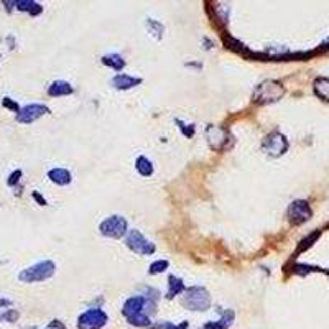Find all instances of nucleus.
<instances>
[{"label": "nucleus", "instance_id": "f257e3e1", "mask_svg": "<svg viewBox=\"0 0 329 329\" xmlns=\"http://www.w3.org/2000/svg\"><path fill=\"white\" fill-rule=\"evenodd\" d=\"M156 311V305L147 296H132L128 298L124 308L122 314L127 318V321L132 326H139V327H145L150 326V316Z\"/></svg>", "mask_w": 329, "mask_h": 329}, {"label": "nucleus", "instance_id": "f03ea898", "mask_svg": "<svg viewBox=\"0 0 329 329\" xmlns=\"http://www.w3.org/2000/svg\"><path fill=\"white\" fill-rule=\"evenodd\" d=\"M285 94V88L282 86V83L273 81V79H268V81H263L255 88L254 91V102L255 104H271V102H277L280 101Z\"/></svg>", "mask_w": 329, "mask_h": 329}, {"label": "nucleus", "instance_id": "7ed1b4c3", "mask_svg": "<svg viewBox=\"0 0 329 329\" xmlns=\"http://www.w3.org/2000/svg\"><path fill=\"white\" fill-rule=\"evenodd\" d=\"M183 306L191 311H206L211 306V296L204 287H191L184 291Z\"/></svg>", "mask_w": 329, "mask_h": 329}, {"label": "nucleus", "instance_id": "20e7f679", "mask_svg": "<svg viewBox=\"0 0 329 329\" xmlns=\"http://www.w3.org/2000/svg\"><path fill=\"white\" fill-rule=\"evenodd\" d=\"M54 270H56V267H54L53 262L43 260V262L35 263V265L30 267V268H25V270L18 275V278H20L21 282H25V283L43 282V280H46V278L53 277Z\"/></svg>", "mask_w": 329, "mask_h": 329}, {"label": "nucleus", "instance_id": "39448f33", "mask_svg": "<svg viewBox=\"0 0 329 329\" xmlns=\"http://www.w3.org/2000/svg\"><path fill=\"white\" fill-rule=\"evenodd\" d=\"M107 321L109 316L101 308H91L84 311L77 319V329H102Z\"/></svg>", "mask_w": 329, "mask_h": 329}, {"label": "nucleus", "instance_id": "423d86ee", "mask_svg": "<svg viewBox=\"0 0 329 329\" xmlns=\"http://www.w3.org/2000/svg\"><path fill=\"white\" fill-rule=\"evenodd\" d=\"M99 231L105 237L120 239L127 232V221L122 216H111L102 221L101 226H99Z\"/></svg>", "mask_w": 329, "mask_h": 329}, {"label": "nucleus", "instance_id": "0eeeda50", "mask_svg": "<svg viewBox=\"0 0 329 329\" xmlns=\"http://www.w3.org/2000/svg\"><path fill=\"white\" fill-rule=\"evenodd\" d=\"M263 150H265L267 155L277 158V156L283 155L288 150V140L285 139V135H282L280 132H271L270 135H267V139L263 140Z\"/></svg>", "mask_w": 329, "mask_h": 329}, {"label": "nucleus", "instance_id": "6e6552de", "mask_svg": "<svg viewBox=\"0 0 329 329\" xmlns=\"http://www.w3.org/2000/svg\"><path fill=\"white\" fill-rule=\"evenodd\" d=\"M313 216V211L310 204L303 201V199H296V201H293L288 207V219L291 224L295 226H299L306 223V221H310Z\"/></svg>", "mask_w": 329, "mask_h": 329}, {"label": "nucleus", "instance_id": "1a4fd4ad", "mask_svg": "<svg viewBox=\"0 0 329 329\" xmlns=\"http://www.w3.org/2000/svg\"><path fill=\"white\" fill-rule=\"evenodd\" d=\"M125 242H127V247L139 255H152L155 252V245L150 240H147L139 231L128 232Z\"/></svg>", "mask_w": 329, "mask_h": 329}, {"label": "nucleus", "instance_id": "9d476101", "mask_svg": "<svg viewBox=\"0 0 329 329\" xmlns=\"http://www.w3.org/2000/svg\"><path fill=\"white\" fill-rule=\"evenodd\" d=\"M227 137H229L227 130L219 125H209L206 130L207 144H209V147L212 150H217V152H221V150H224L227 147Z\"/></svg>", "mask_w": 329, "mask_h": 329}, {"label": "nucleus", "instance_id": "9b49d317", "mask_svg": "<svg viewBox=\"0 0 329 329\" xmlns=\"http://www.w3.org/2000/svg\"><path fill=\"white\" fill-rule=\"evenodd\" d=\"M49 109L46 105H41V104H30L20 109V112L17 114V120L20 124H32L35 122L37 119H40L41 116L48 114Z\"/></svg>", "mask_w": 329, "mask_h": 329}, {"label": "nucleus", "instance_id": "f8f14e48", "mask_svg": "<svg viewBox=\"0 0 329 329\" xmlns=\"http://www.w3.org/2000/svg\"><path fill=\"white\" fill-rule=\"evenodd\" d=\"M142 79L140 77H132V76H128V74H117L116 77L112 79V86L116 89H130V88H135L137 84H140Z\"/></svg>", "mask_w": 329, "mask_h": 329}, {"label": "nucleus", "instance_id": "ddd939ff", "mask_svg": "<svg viewBox=\"0 0 329 329\" xmlns=\"http://www.w3.org/2000/svg\"><path fill=\"white\" fill-rule=\"evenodd\" d=\"M48 176H49V180H51L53 183H56V184H60V186H66V184H69L71 183V173L68 170H64V168H53V170H49V173H48Z\"/></svg>", "mask_w": 329, "mask_h": 329}, {"label": "nucleus", "instance_id": "4468645a", "mask_svg": "<svg viewBox=\"0 0 329 329\" xmlns=\"http://www.w3.org/2000/svg\"><path fill=\"white\" fill-rule=\"evenodd\" d=\"M48 94L53 96V97H60V96H69L73 94V86L66 81H56L49 86L48 89Z\"/></svg>", "mask_w": 329, "mask_h": 329}, {"label": "nucleus", "instance_id": "2eb2a0df", "mask_svg": "<svg viewBox=\"0 0 329 329\" xmlns=\"http://www.w3.org/2000/svg\"><path fill=\"white\" fill-rule=\"evenodd\" d=\"M313 89H314V94L319 99L329 102V77H318V79H314Z\"/></svg>", "mask_w": 329, "mask_h": 329}, {"label": "nucleus", "instance_id": "dca6fc26", "mask_svg": "<svg viewBox=\"0 0 329 329\" xmlns=\"http://www.w3.org/2000/svg\"><path fill=\"white\" fill-rule=\"evenodd\" d=\"M181 291H186L184 283L180 280V278H176V277L171 275L168 278V293H167V298H173L176 295H180Z\"/></svg>", "mask_w": 329, "mask_h": 329}, {"label": "nucleus", "instance_id": "f3484780", "mask_svg": "<svg viewBox=\"0 0 329 329\" xmlns=\"http://www.w3.org/2000/svg\"><path fill=\"white\" fill-rule=\"evenodd\" d=\"M232 321H234V311L232 310H229V311H224L223 313V318H221L217 323H214V324H206L204 329H226L232 324Z\"/></svg>", "mask_w": 329, "mask_h": 329}, {"label": "nucleus", "instance_id": "a211bd4d", "mask_svg": "<svg viewBox=\"0 0 329 329\" xmlns=\"http://www.w3.org/2000/svg\"><path fill=\"white\" fill-rule=\"evenodd\" d=\"M135 168H137V171L142 176H150L153 173V164L145 156H139L137 161H135Z\"/></svg>", "mask_w": 329, "mask_h": 329}, {"label": "nucleus", "instance_id": "6ab92c4d", "mask_svg": "<svg viewBox=\"0 0 329 329\" xmlns=\"http://www.w3.org/2000/svg\"><path fill=\"white\" fill-rule=\"evenodd\" d=\"M102 63L105 64V66H109V68L116 69V71H120L125 66L124 58H122V56H119V54H105L102 58Z\"/></svg>", "mask_w": 329, "mask_h": 329}, {"label": "nucleus", "instance_id": "aec40b11", "mask_svg": "<svg viewBox=\"0 0 329 329\" xmlns=\"http://www.w3.org/2000/svg\"><path fill=\"white\" fill-rule=\"evenodd\" d=\"M319 235H321V231H314V232L310 234L306 239H303L301 244H299V247L296 249V254H301V252H305L306 249H310V247L314 244V242H316V239L319 237Z\"/></svg>", "mask_w": 329, "mask_h": 329}, {"label": "nucleus", "instance_id": "412c9836", "mask_svg": "<svg viewBox=\"0 0 329 329\" xmlns=\"http://www.w3.org/2000/svg\"><path fill=\"white\" fill-rule=\"evenodd\" d=\"M168 268V262L167 260H156L153 262L152 265H150V273L152 275H156V273H161Z\"/></svg>", "mask_w": 329, "mask_h": 329}, {"label": "nucleus", "instance_id": "4be33fe9", "mask_svg": "<svg viewBox=\"0 0 329 329\" xmlns=\"http://www.w3.org/2000/svg\"><path fill=\"white\" fill-rule=\"evenodd\" d=\"M226 45L231 48V49H234V51H237V53H242V54H247V48L242 45L240 41H237V40H232V38H229V40H226Z\"/></svg>", "mask_w": 329, "mask_h": 329}, {"label": "nucleus", "instance_id": "5701e85b", "mask_svg": "<svg viewBox=\"0 0 329 329\" xmlns=\"http://www.w3.org/2000/svg\"><path fill=\"white\" fill-rule=\"evenodd\" d=\"M310 271H323V270L316 268V267H310V265H301V263H298V265H295V273L306 275V273H310Z\"/></svg>", "mask_w": 329, "mask_h": 329}, {"label": "nucleus", "instance_id": "b1692460", "mask_svg": "<svg viewBox=\"0 0 329 329\" xmlns=\"http://www.w3.org/2000/svg\"><path fill=\"white\" fill-rule=\"evenodd\" d=\"M2 105H4V107H7V109H12V111H15V112H20L18 104H17V102H13V101H10L9 97H4Z\"/></svg>", "mask_w": 329, "mask_h": 329}, {"label": "nucleus", "instance_id": "393cba45", "mask_svg": "<svg viewBox=\"0 0 329 329\" xmlns=\"http://www.w3.org/2000/svg\"><path fill=\"white\" fill-rule=\"evenodd\" d=\"M20 176H21V171L20 170H17V171H13V173L10 175V178H9V186H15L17 183H18V180H20Z\"/></svg>", "mask_w": 329, "mask_h": 329}, {"label": "nucleus", "instance_id": "a878e982", "mask_svg": "<svg viewBox=\"0 0 329 329\" xmlns=\"http://www.w3.org/2000/svg\"><path fill=\"white\" fill-rule=\"evenodd\" d=\"M4 319H7V321H10V323H13V321H17L18 319V313L17 311H13V310H9L7 311L4 316H2Z\"/></svg>", "mask_w": 329, "mask_h": 329}, {"label": "nucleus", "instance_id": "bb28decb", "mask_svg": "<svg viewBox=\"0 0 329 329\" xmlns=\"http://www.w3.org/2000/svg\"><path fill=\"white\" fill-rule=\"evenodd\" d=\"M163 326L167 327V329H186V327H188V323L184 321V323H183L181 326H173V324H170V323H164Z\"/></svg>", "mask_w": 329, "mask_h": 329}, {"label": "nucleus", "instance_id": "cd10ccee", "mask_svg": "<svg viewBox=\"0 0 329 329\" xmlns=\"http://www.w3.org/2000/svg\"><path fill=\"white\" fill-rule=\"evenodd\" d=\"M33 198H35V199H37V201H38V203H40L41 206H46V199H45V198H43V196H40V195H38V193H33Z\"/></svg>", "mask_w": 329, "mask_h": 329}, {"label": "nucleus", "instance_id": "c85d7f7f", "mask_svg": "<svg viewBox=\"0 0 329 329\" xmlns=\"http://www.w3.org/2000/svg\"><path fill=\"white\" fill-rule=\"evenodd\" d=\"M49 329H64V326L60 324V321H53V323L49 324Z\"/></svg>", "mask_w": 329, "mask_h": 329}, {"label": "nucleus", "instance_id": "c756f323", "mask_svg": "<svg viewBox=\"0 0 329 329\" xmlns=\"http://www.w3.org/2000/svg\"><path fill=\"white\" fill-rule=\"evenodd\" d=\"M9 305H10L9 299H0V306H9Z\"/></svg>", "mask_w": 329, "mask_h": 329}, {"label": "nucleus", "instance_id": "7c9ffc66", "mask_svg": "<svg viewBox=\"0 0 329 329\" xmlns=\"http://www.w3.org/2000/svg\"><path fill=\"white\" fill-rule=\"evenodd\" d=\"M327 273H329V271H327Z\"/></svg>", "mask_w": 329, "mask_h": 329}]
</instances>
